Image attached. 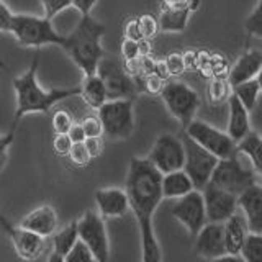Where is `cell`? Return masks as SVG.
<instances>
[{"instance_id": "1", "label": "cell", "mask_w": 262, "mask_h": 262, "mask_svg": "<svg viewBox=\"0 0 262 262\" xmlns=\"http://www.w3.org/2000/svg\"><path fill=\"white\" fill-rule=\"evenodd\" d=\"M126 192L141 237L143 262H162V251L154 233V211L164 199L162 174L147 158H133L126 176Z\"/></svg>"}, {"instance_id": "2", "label": "cell", "mask_w": 262, "mask_h": 262, "mask_svg": "<svg viewBox=\"0 0 262 262\" xmlns=\"http://www.w3.org/2000/svg\"><path fill=\"white\" fill-rule=\"evenodd\" d=\"M39 68V59L35 57L30 68L20 77L13 79V90L16 94V110L12 123V129L15 131L18 121L30 113H48L56 103H59L69 97H76L82 94V85L66 87V89H51L45 90L38 84L36 72Z\"/></svg>"}, {"instance_id": "3", "label": "cell", "mask_w": 262, "mask_h": 262, "mask_svg": "<svg viewBox=\"0 0 262 262\" xmlns=\"http://www.w3.org/2000/svg\"><path fill=\"white\" fill-rule=\"evenodd\" d=\"M105 35V25L94 20L92 16H80V21L69 35H66L62 49L71 59L82 69L84 76L97 74L98 64L105 57L102 36Z\"/></svg>"}, {"instance_id": "4", "label": "cell", "mask_w": 262, "mask_h": 262, "mask_svg": "<svg viewBox=\"0 0 262 262\" xmlns=\"http://www.w3.org/2000/svg\"><path fill=\"white\" fill-rule=\"evenodd\" d=\"M10 33L21 46L28 48H39L46 45L62 48L66 43V35L57 33L53 27V20L46 18V16L15 13Z\"/></svg>"}, {"instance_id": "5", "label": "cell", "mask_w": 262, "mask_h": 262, "mask_svg": "<svg viewBox=\"0 0 262 262\" xmlns=\"http://www.w3.org/2000/svg\"><path fill=\"white\" fill-rule=\"evenodd\" d=\"M257 172L246 167L239 159V154L229 159H220L218 166L211 176L210 184L221 190H226L236 196L244 193L249 187L257 184Z\"/></svg>"}, {"instance_id": "6", "label": "cell", "mask_w": 262, "mask_h": 262, "mask_svg": "<svg viewBox=\"0 0 262 262\" xmlns=\"http://www.w3.org/2000/svg\"><path fill=\"white\" fill-rule=\"evenodd\" d=\"M182 141L185 146V166L184 170L192 179L196 190H203L210 184L213 172H215L220 159L215 154H211L205 147H202L196 141L188 136L187 133L182 135Z\"/></svg>"}, {"instance_id": "7", "label": "cell", "mask_w": 262, "mask_h": 262, "mask_svg": "<svg viewBox=\"0 0 262 262\" xmlns=\"http://www.w3.org/2000/svg\"><path fill=\"white\" fill-rule=\"evenodd\" d=\"M161 97L169 113L179 123H182L184 128L195 120V115L200 106V98L190 85L184 84V82H167Z\"/></svg>"}, {"instance_id": "8", "label": "cell", "mask_w": 262, "mask_h": 262, "mask_svg": "<svg viewBox=\"0 0 262 262\" xmlns=\"http://www.w3.org/2000/svg\"><path fill=\"white\" fill-rule=\"evenodd\" d=\"M185 133L202 147L215 154L218 159H229L239 154L237 152V143L234 139L226 131L211 126L207 121L193 120L190 125L185 126Z\"/></svg>"}, {"instance_id": "9", "label": "cell", "mask_w": 262, "mask_h": 262, "mask_svg": "<svg viewBox=\"0 0 262 262\" xmlns=\"http://www.w3.org/2000/svg\"><path fill=\"white\" fill-rule=\"evenodd\" d=\"M103 131L110 139H128L135 129L133 100H108L97 110Z\"/></svg>"}, {"instance_id": "10", "label": "cell", "mask_w": 262, "mask_h": 262, "mask_svg": "<svg viewBox=\"0 0 262 262\" xmlns=\"http://www.w3.org/2000/svg\"><path fill=\"white\" fill-rule=\"evenodd\" d=\"M97 74L103 79L108 100H133L136 95V79L129 76L125 64L112 56H105L98 64Z\"/></svg>"}, {"instance_id": "11", "label": "cell", "mask_w": 262, "mask_h": 262, "mask_svg": "<svg viewBox=\"0 0 262 262\" xmlns=\"http://www.w3.org/2000/svg\"><path fill=\"white\" fill-rule=\"evenodd\" d=\"M147 159L154 164V167L162 176L182 170L185 166V146L182 138L170 133L159 135L151 147Z\"/></svg>"}, {"instance_id": "12", "label": "cell", "mask_w": 262, "mask_h": 262, "mask_svg": "<svg viewBox=\"0 0 262 262\" xmlns=\"http://www.w3.org/2000/svg\"><path fill=\"white\" fill-rule=\"evenodd\" d=\"M169 213L182 225L193 237L208 223L207 207H205L203 192L193 190L182 199L172 200Z\"/></svg>"}, {"instance_id": "13", "label": "cell", "mask_w": 262, "mask_h": 262, "mask_svg": "<svg viewBox=\"0 0 262 262\" xmlns=\"http://www.w3.org/2000/svg\"><path fill=\"white\" fill-rule=\"evenodd\" d=\"M79 237L92 251L97 262H108L110 241L106 233L105 218L94 210H87L79 220Z\"/></svg>"}, {"instance_id": "14", "label": "cell", "mask_w": 262, "mask_h": 262, "mask_svg": "<svg viewBox=\"0 0 262 262\" xmlns=\"http://www.w3.org/2000/svg\"><path fill=\"white\" fill-rule=\"evenodd\" d=\"M0 223H2L4 231L8 234L10 241L13 244V249L21 260H35L41 256V252L45 251L46 246V237L39 236L36 233L30 231V229L23 228V226H16L12 225L5 216L0 218Z\"/></svg>"}, {"instance_id": "15", "label": "cell", "mask_w": 262, "mask_h": 262, "mask_svg": "<svg viewBox=\"0 0 262 262\" xmlns=\"http://www.w3.org/2000/svg\"><path fill=\"white\" fill-rule=\"evenodd\" d=\"M202 192L210 223H225V221L236 215V210L239 207L236 195L221 190V188L211 184H208Z\"/></svg>"}, {"instance_id": "16", "label": "cell", "mask_w": 262, "mask_h": 262, "mask_svg": "<svg viewBox=\"0 0 262 262\" xmlns=\"http://www.w3.org/2000/svg\"><path fill=\"white\" fill-rule=\"evenodd\" d=\"M195 252L203 259H218L228 254L223 223H208L195 236Z\"/></svg>"}, {"instance_id": "17", "label": "cell", "mask_w": 262, "mask_h": 262, "mask_svg": "<svg viewBox=\"0 0 262 262\" xmlns=\"http://www.w3.org/2000/svg\"><path fill=\"white\" fill-rule=\"evenodd\" d=\"M95 203L98 207V213L105 220L125 216L128 210L131 208L129 195L126 192V188L123 190V188L118 187L98 188L95 192Z\"/></svg>"}, {"instance_id": "18", "label": "cell", "mask_w": 262, "mask_h": 262, "mask_svg": "<svg viewBox=\"0 0 262 262\" xmlns=\"http://www.w3.org/2000/svg\"><path fill=\"white\" fill-rule=\"evenodd\" d=\"M237 202L244 213L249 233L262 234V187L259 184L249 187L244 193L237 196Z\"/></svg>"}, {"instance_id": "19", "label": "cell", "mask_w": 262, "mask_h": 262, "mask_svg": "<svg viewBox=\"0 0 262 262\" xmlns=\"http://www.w3.org/2000/svg\"><path fill=\"white\" fill-rule=\"evenodd\" d=\"M57 223H59V218H57L56 210L49 205H41V207L31 210L20 221V226L43 237H49L57 231Z\"/></svg>"}, {"instance_id": "20", "label": "cell", "mask_w": 262, "mask_h": 262, "mask_svg": "<svg viewBox=\"0 0 262 262\" xmlns=\"http://www.w3.org/2000/svg\"><path fill=\"white\" fill-rule=\"evenodd\" d=\"M260 69H262V51H259V49H249L243 56H239V59L231 66L228 80L233 87H236L246 80L256 79Z\"/></svg>"}, {"instance_id": "21", "label": "cell", "mask_w": 262, "mask_h": 262, "mask_svg": "<svg viewBox=\"0 0 262 262\" xmlns=\"http://www.w3.org/2000/svg\"><path fill=\"white\" fill-rule=\"evenodd\" d=\"M228 106H229V115H228L226 133L231 136L236 143H239L251 133V120H249L251 112L246 108L234 94L229 97Z\"/></svg>"}, {"instance_id": "22", "label": "cell", "mask_w": 262, "mask_h": 262, "mask_svg": "<svg viewBox=\"0 0 262 262\" xmlns=\"http://www.w3.org/2000/svg\"><path fill=\"white\" fill-rule=\"evenodd\" d=\"M223 226H225V243H226L228 254L241 256L244 243L249 236V229H248V225H246V220H243L236 213L234 216L225 221Z\"/></svg>"}, {"instance_id": "23", "label": "cell", "mask_w": 262, "mask_h": 262, "mask_svg": "<svg viewBox=\"0 0 262 262\" xmlns=\"http://www.w3.org/2000/svg\"><path fill=\"white\" fill-rule=\"evenodd\" d=\"M193 190H196V188H195V185L192 182V179L188 177V174L184 169L162 176V193H164V199L177 200V199H182V196L188 195Z\"/></svg>"}, {"instance_id": "24", "label": "cell", "mask_w": 262, "mask_h": 262, "mask_svg": "<svg viewBox=\"0 0 262 262\" xmlns=\"http://www.w3.org/2000/svg\"><path fill=\"white\" fill-rule=\"evenodd\" d=\"M82 94L80 97L84 98V102L90 106V108H102V106L108 102V92H106V85L103 79L94 74V76H87L82 82Z\"/></svg>"}, {"instance_id": "25", "label": "cell", "mask_w": 262, "mask_h": 262, "mask_svg": "<svg viewBox=\"0 0 262 262\" xmlns=\"http://www.w3.org/2000/svg\"><path fill=\"white\" fill-rule=\"evenodd\" d=\"M190 8L184 7H162L159 15V28L161 31L179 33L187 28L188 18H190Z\"/></svg>"}, {"instance_id": "26", "label": "cell", "mask_w": 262, "mask_h": 262, "mask_svg": "<svg viewBox=\"0 0 262 262\" xmlns=\"http://www.w3.org/2000/svg\"><path fill=\"white\" fill-rule=\"evenodd\" d=\"M237 152L249 159L252 169L262 176V136L256 131L246 136L243 141L237 143Z\"/></svg>"}, {"instance_id": "27", "label": "cell", "mask_w": 262, "mask_h": 262, "mask_svg": "<svg viewBox=\"0 0 262 262\" xmlns=\"http://www.w3.org/2000/svg\"><path fill=\"white\" fill-rule=\"evenodd\" d=\"M79 241V220H76L53 234V251L66 257Z\"/></svg>"}, {"instance_id": "28", "label": "cell", "mask_w": 262, "mask_h": 262, "mask_svg": "<svg viewBox=\"0 0 262 262\" xmlns=\"http://www.w3.org/2000/svg\"><path fill=\"white\" fill-rule=\"evenodd\" d=\"M233 94L239 98L241 103L246 106V108H248L249 112H252L254 108H256L257 98L262 94V90H260L257 79H251V80H246V82H243V84L233 87Z\"/></svg>"}, {"instance_id": "29", "label": "cell", "mask_w": 262, "mask_h": 262, "mask_svg": "<svg viewBox=\"0 0 262 262\" xmlns=\"http://www.w3.org/2000/svg\"><path fill=\"white\" fill-rule=\"evenodd\" d=\"M244 262H262V234L249 233L241 251Z\"/></svg>"}, {"instance_id": "30", "label": "cell", "mask_w": 262, "mask_h": 262, "mask_svg": "<svg viewBox=\"0 0 262 262\" xmlns=\"http://www.w3.org/2000/svg\"><path fill=\"white\" fill-rule=\"evenodd\" d=\"M231 84L229 80L225 79H213L208 85V98L211 103H221L225 100H229V97L233 95Z\"/></svg>"}, {"instance_id": "31", "label": "cell", "mask_w": 262, "mask_h": 262, "mask_svg": "<svg viewBox=\"0 0 262 262\" xmlns=\"http://www.w3.org/2000/svg\"><path fill=\"white\" fill-rule=\"evenodd\" d=\"M244 30L249 35L262 39V0H259L257 5L251 12V15L248 16V20L244 23Z\"/></svg>"}, {"instance_id": "32", "label": "cell", "mask_w": 262, "mask_h": 262, "mask_svg": "<svg viewBox=\"0 0 262 262\" xmlns=\"http://www.w3.org/2000/svg\"><path fill=\"white\" fill-rule=\"evenodd\" d=\"M74 126V118L68 110H57L53 115V129L56 135H68Z\"/></svg>"}, {"instance_id": "33", "label": "cell", "mask_w": 262, "mask_h": 262, "mask_svg": "<svg viewBox=\"0 0 262 262\" xmlns=\"http://www.w3.org/2000/svg\"><path fill=\"white\" fill-rule=\"evenodd\" d=\"M80 125L84 128L87 138H102V135H105L103 123L98 115H87V117L80 121Z\"/></svg>"}, {"instance_id": "34", "label": "cell", "mask_w": 262, "mask_h": 262, "mask_svg": "<svg viewBox=\"0 0 262 262\" xmlns=\"http://www.w3.org/2000/svg\"><path fill=\"white\" fill-rule=\"evenodd\" d=\"M39 2L43 5L45 16L49 20H53L54 16L72 7V0H39Z\"/></svg>"}, {"instance_id": "35", "label": "cell", "mask_w": 262, "mask_h": 262, "mask_svg": "<svg viewBox=\"0 0 262 262\" xmlns=\"http://www.w3.org/2000/svg\"><path fill=\"white\" fill-rule=\"evenodd\" d=\"M138 25H139V30H141V35L144 39H151L156 33H158L159 28V20L156 18L152 15H141L138 16Z\"/></svg>"}, {"instance_id": "36", "label": "cell", "mask_w": 262, "mask_h": 262, "mask_svg": "<svg viewBox=\"0 0 262 262\" xmlns=\"http://www.w3.org/2000/svg\"><path fill=\"white\" fill-rule=\"evenodd\" d=\"M66 262H97V260L94 257L92 251H90L82 241H79L72 248V251L66 256Z\"/></svg>"}, {"instance_id": "37", "label": "cell", "mask_w": 262, "mask_h": 262, "mask_svg": "<svg viewBox=\"0 0 262 262\" xmlns=\"http://www.w3.org/2000/svg\"><path fill=\"white\" fill-rule=\"evenodd\" d=\"M71 161L76 164L79 167H85L87 164L92 161V156H90L87 146H85V141L84 143H74L72 149H71V154H69Z\"/></svg>"}, {"instance_id": "38", "label": "cell", "mask_w": 262, "mask_h": 262, "mask_svg": "<svg viewBox=\"0 0 262 262\" xmlns=\"http://www.w3.org/2000/svg\"><path fill=\"white\" fill-rule=\"evenodd\" d=\"M166 64L169 68L170 76H180L184 71H187V64H185V57L180 53H172L166 57Z\"/></svg>"}, {"instance_id": "39", "label": "cell", "mask_w": 262, "mask_h": 262, "mask_svg": "<svg viewBox=\"0 0 262 262\" xmlns=\"http://www.w3.org/2000/svg\"><path fill=\"white\" fill-rule=\"evenodd\" d=\"M74 141L69 135H56L53 139V149L57 156H69Z\"/></svg>"}, {"instance_id": "40", "label": "cell", "mask_w": 262, "mask_h": 262, "mask_svg": "<svg viewBox=\"0 0 262 262\" xmlns=\"http://www.w3.org/2000/svg\"><path fill=\"white\" fill-rule=\"evenodd\" d=\"M121 56L125 61H131V59H138L141 57V51H139V41H133V39H128L125 38L121 43Z\"/></svg>"}, {"instance_id": "41", "label": "cell", "mask_w": 262, "mask_h": 262, "mask_svg": "<svg viewBox=\"0 0 262 262\" xmlns=\"http://www.w3.org/2000/svg\"><path fill=\"white\" fill-rule=\"evenodd\" d=\"M143 87L149 95H158V94L161 95L164 87H166V80H162L156 74H151V76H144Z\"/></svg>"}, {"instance_id": "42", "label": "cell", "mask_w": 262, "mask_h": 262, "mask_svg": "<svg viewBox=\"0 0 262 262\" xmlns=\"http://www.w3.org/2000/svg\"><path fill=\"white\" fill-rule=\"evenodd\" d=\"M15 18V13L8 8V5L4 2H0V28L2 31H10L12 30V23Z\"/></svg>"}, {"instance_id": "43", "label": "cell", "mask_w": 262, "mask_h": 262, "mask_svg": "<svg viewBox=\"0 0 262 262\" xmlns=\"http://www.w3.org/2000/svg\"><path fill=\"white\" fill-rule=\"evenodd\" d=\"M98 0H72V7L80 13V16H89Z\"/></svg>"}, {"instance_id": "44", "label": "cell", "mask_w": 262, "mask_h": 262, "mask_svg": "<svg viewBox=\"0 0 262 262\" xmlns=\"http://www.w3.org/2000/svg\"><path fill=\"white\" fill-rule=\"evenodd\" d=\"M125 38L128 39H133V41H141L144 39L141 35V30H139V25H138V18H133L126 23L125 27Z\"/></svg>"}, {"instance_id": "45", "label": "cell", "mask_w": 262, "mask_h": 262, "mask_svg": "<svg viewBox=\"0 0 262 262\" xmlns=\"http://www.w3.org/2000/svg\"><path fill=\"white\" fill-rule=\"evenodd\" d=\"M85 146L90 152V156L94 158H98L103 151V139L102 138H87L85 139Z\"/></svg>"}, {"instance_id": "46", "label": "cell", "mask_w": 262, "mask_h": 262, "mask_svg": "<svg viewBox=\"0 0 262 262\" xmlns=\"http://www.w3.org/2000/svg\"><path fill=\"white\" fill-rule=\"evenodd\" d=\"M13 136H15V131H8L2 136L0 139V156H2V167L5 166L7 162V154H8V147L13 143Z\"/></svg>"}, {"instance_id": "47", "label": "cell", "mask_w": 262, "mask_h": 262, "mask_svg": "<svg viewBox=\"0 0 262 262\" xmlns=\"http://www.w3.org/2000/svg\"><path fill=\"white\" fill-rule=\"evenodd\" d=\"M68 135L71 136V139L74 143H84L87 139V135H85V131H84V128H82L80 123H74V126L71 128V131Z\"/></svg>"}, {"instance_id": "48", "label": "cell", "mask_w": 262, "mask_h": 262, "mask_svg": "<svg viewBox=\"0 0 262 262\" xmlns=\"http://www.w3.org/2000/svg\"><path fill=\"white\" fill-rule=\"evenodd\" d=\"M154 74L158 77H161L162 80H167L169 79L170 72H169V68H167V64H166V59H164V61H156Z\"/></svg>"}, {"instance_id": "49", "label": "cell", "mask_w": 262, "mask_h": 262, "mask_svg": "<svg viewBox=\"0 0 262 262\" xmlns=\"http://www.w3.org/2000/svg\"><path fill=\"white\" fill-rule=\"evenodd\" d=\"M210 262H244V259L241 256H233V254H225L218 259H213Z\"/></svg>"}, {"instance_id": "50", "label": "cell", "mask_w": 262, "mask_h": 262, "mask_svg": "<svg viewBox=\"0 0 262 262\" xmlns=\"http://www.w3.org/2000/svg\"><path fill=\"white\" fill-rule=\"evenodd\" d=\"M139 51H141V57H146L151 54V43L149 39H141L139 41Z\"/></svg>"}, {"instance_id": "51", "label": "cell", "mask_w": 262, "mask_h": 262, "mask_svg": "<svg viewBox=\"0 0 262 262\" xmlns=\"http://www.w3.org/2000/svg\"><path fill=\"white\" fill-rule=\"evenodd\" d=\"M162 7H184L188 4V0H161Z\"/></svg>"}, {"instance_id": "52", "label": "cell", "mask_w": 262, "mask_h": 262, "mask_svg": "<svg viewBox=\"0 0 262 262\" xmlns=\"http://www.w3.org/2000/svg\"><path fill=\"white\" fill-rule=\"evenodd\" d=\"M46 262H66V257L64 256H61V254H57V252H51V256L48 257V260Z\"/></svg>"}, {"instance_id": "53", "label": "cell", "mask_w": 262, "mask_h": 262, "mask_svg": "<svg viewBox=\"0 0 262 262\" xmlns=\"http://www.w3.org/2000/svg\"><path fill=\"white\" fill-rule=\"evenodd\" d=\"M187 7L190 8V12H195V10H199V7H200V0H188Z\"/></svg>"}, {"instance_id": "54", "label": "cell", "mask_w": 262, "mask_h": 262, "mask_svg": "<svg viewBox=\"0 0 262 262\" xmlns=\"http://www.w3.org/2000/svg\"><path fill=\"white\" fill-rule=\"evenodd\" d=\"M256 79H257V82H259V85H260V90H262V69H260V72H259V76H257Z\"/></svg>"}]
</instances>
